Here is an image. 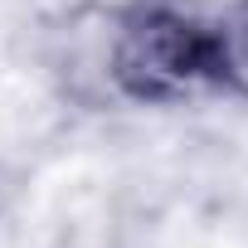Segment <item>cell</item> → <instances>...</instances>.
Here are the masks:
<instances>
[{
	"label": "cell",
	"mask_w": 248,
	"mask_h": 248,
	"mask_svg": "<svg viewBox=\"0 0 248 248\" xmlns=\"http://www.w3.org/2000/svg\"><path fill=\"white\" fill-rule=\"evenodd\" d=\"M107 73L132 102H180L219 83L214 20H204L185 0H132L117 15Z\"/></svg>",
	"instance_id": "6da1fadb"
},
{
	"label": "cell",
	"mask_w": 248,
	"mask_h": 248,
	"mask_svg": "<svg viewBox=\"0 0 248 248\" xmlns=\"http://www.w3.org/2000/svg\"><path fill=\"white\" fill-rule=\"evenodd\" d=\"M214 63H219V88L248 97V0H233L214 20Z\"/></svg>",
	"instance_id": "7a4b0ae2"
}]
</instances>
